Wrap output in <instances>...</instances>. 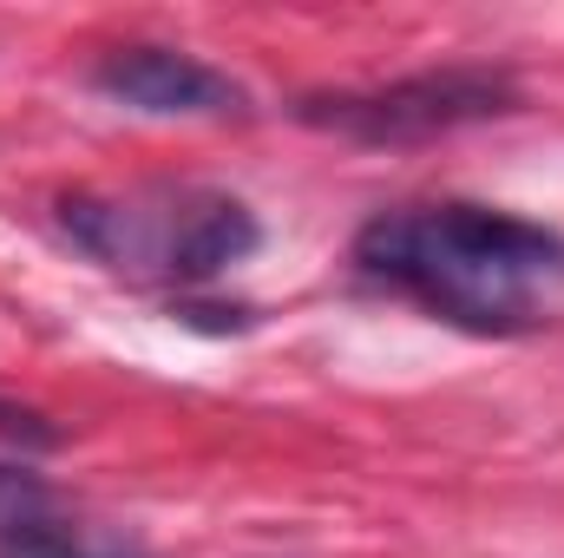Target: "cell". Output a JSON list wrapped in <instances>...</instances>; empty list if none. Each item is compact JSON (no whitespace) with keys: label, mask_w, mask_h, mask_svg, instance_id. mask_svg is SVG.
I'll return each instance as SVG.
<instances>
[{"label":"cell","mask_w":564,"mask_h":558,"mask_svg":"<svg viewBox=\"0 0 564 558\" xmlns=\"http://www.w3.org/2000/svg\"><path fill=\"white\" fill-rule=\"evenodd\" d=\"M355 277L446 329L512 342L564 309V230L499 204H401L355 230Z\"/></svg>","instance_id":"1"},{"label":"cell","mask_w":564,"mask_h":558,"mask_svg":"<svg viewBox=\"0 0 564 558\" xmlns=\"http://www.w3.org/2000/svg\"><path fill=\"white\" fill-rule=\"evenodd\" d=\"M59 230L106 270L177 282L197 296L257 257L263 224L243 197L204 184H132V191H73L59 197Z\"/></svg>","instance_id":"2"},{"label":"cell","mask_w":564,"mask_h":558,"mask_svg":"<svg viewBox=\"0 0 564 558\" xmlns=\"http://www.w3.org/2000/svg\"><path fill=\"white\" fill-rule=\"evenodd\" d=\"M519 73L459 60V66H426L388 86H348V93H302L295 119L308 132H335L348 144H426L453 139L466 126H492L519 112Z\"/></svg>","instance_id":"3"},{"label":"cell","mask_w":564,"mask_h":558,"mask_svg":"<svg viewBox=\"0 0 564 558\" xmlns=\"http://www.w3.org/2000/svg\"><path fill=\"white\" fill-rule=\"evenodd\" d=\"M93 86L112 106H132L144 119H250V93L224 66L184 46H158V40L112 46L93 66Z\"/></svg>","instance_id":"4"},{"label":"cell","mask_w":564,"mask_h":558,"mask_svg":"<svg viewBox=\"0 0 564 558\" xmlns=\"http://www.w3.org/2000/svg\"><path fill=\"white\" fill-rule=\"evenodd\" d=\"M0 558H151L132 533H112V526H93V519H66V513H46L40 526L0 539Z\"/></svg>","instance_id":"5"},{"label":"cell","mask_w":564,"mask_h":558,"mask_svg":"<svg viewBox=\"0 0 564 558\" xmlns=\"http://www.w3.org/2000/svg\"><path fill=\"white\" fill-rule=\"evenodd\" d=\"M46 513H59L53 486H46L26 460H0V539H13V533L40 526Z\"/></svg>","instance_id":"6"},{"label":"cell","mask_w":564,"mask_h":558,"mask_svg":"<svg viewBox=\"0 0 564 558\" xmlns=\"http://www.w3.org/2000/svg\"><path fill=\"white\" fill-rule=\"evenodd\" d=\"M0 440L20 447V453H53L66 433L40 415V408H26V401H0Z\"/></svg>","instance_id":"7"},{"label":"cell","mask_w":564,"mask_h":558,"mask_svg":"<svg viewBox=\"0 0 564 558\" xmlns=\"http://www.w3.org/2000/svg\"><path fill=\"white\" fill-rule=\"evenodd\" d=\"M171 315L177 322H191V329H210V335H230V329H250L257 322V309H224V302H204V296H171Z\"/></svg>","instance_id":"8"}]
</instances>
